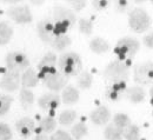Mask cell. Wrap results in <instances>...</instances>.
I'll return each mask as SVG.
<instances>
[{
  "label": "cell",
  "mask_w": 153,
  "mask_h": 140,
  "mask_svg": "<svg viewBox=\"0 0 153 140\" xmlns=\"http://www.w3.org/2000/svg\"><path fill=\"white\" fill-rule=\"evenodd\" d=\"M76 119V112L74 110H65L59 114V124L62 126H70Z\"/></svg>",
  "instance_id": "27"
},
{
  "label": "cell",
  "mask_w": 153,
  "mask_h": 140,
  "mask_svg": "<svg viewBox=\"0 0 153 140\" xmlns=\"http://www.w3.org/2000/svg\"><path fill=\"white\" fill-rule=\"evenodd\" d=\"M41 80H42L44 85L48 90H51L52 92H59V91L64 90L67 86V82H68V78L65 77L61 72H57V71L47 74Z\"/></svg>",
  "instance_id": "9"
},
{
  "label": "cell",
  "mask_w": 153,
  "mask_h": 140,
  "mask_svg": "<svg viewBox=\"0 0 153 140\" xmlns=\"http://www.w3.org/2000/svg\"><path fill=\"white\" fill-rule=\"evenodd\" d=\"M13 37V28L7 21H0V46L7 45Z\"/></svg>",
  "instance_id": "22"
},
{
  "label": "cell",
  "mask_w": 153,
  "mask_h": 140,
  "mask_svg": "<svg viewBox=\"0 0 153 140\" xmlns=\"http://www.w3.org/2000/svg\"><path fill=\"white\" fill-rule=\"evenodd\" d=\"M128 26L135 33H144L151 26V18L145 10L135 7L128 13Z\"/></svg>",
  "instance_id": "5"
},
{
  "label": "cell",
  "mask_w": 153,
  "mask_h": 140,
  "mask_svg": "<svg viewBox=\"0 0 153 140\" xmlns=\"http://www.w3.org/2000/svg\"><path fill=\"white\" fill-rule=\"evenodd\" d=\"M39 82L38 73L33 70V68H27L26 71H24L22 76H21V85L25 88H32L36 87Z\"/></svg>",
  "instance_id": "19"
},
{
  "label": "cell",
  "mask_w": 153,
  "mask_h": 140,
  "mask_svg": "<svg viewBox=\"0 0 153 140\" xmlns=\"http://www.w3.org/2000/svg\"><path fill=\"white\" fill-rule=\"evenodd\" d=\"M124 138L126 140H139L140 139V130L137 125H130L124 131Z\"/></svg>",
  "instance_id": "32"
},
{
  "label": "cell",
  "mask_w": 153,
  "mask_h": 140,
  "mask_svg": "<svg viewBox=\"0 0 153 140\" xmlns=\"http://www.w3.org/2000/svg\"><path fill=\"white\" fill-rule=\"evenodd\" d=\"M140 48V42L135 38L124 37L118 40L114 47V53L118 57V60L130 61L135 57Z\"/></svg>",
  "instance_id": "4"
},
{
  "label": "cell",
  "mask_w": 153,
  "mask_h": 140,
  "mask_svg": "<svg viewBox=\"0 0 153 140\" xmlns=\"http://www.w3.org/2000/svg\"><path fill=\"white\" fill-rule=\"evenodd\" d=\"M104 78L112 82L126 81L130 77V61L113 60L111 61L102 72Z\"/></svg>",
  "instance_id": "2"
},
{
  "label": "cell",
  "mask_w": 153,
  "mask_h": 140,
  "mask_svg": "<svg viewBox=\"0 0 153 140\" xmlns=\"http://www.w3.org/2000/svg\"><path fill=\"white\" fill-rule=\"evenodd\" d=\"M126 90V81L112 82L105 88V97L111 101H119L123 97H125Z\"/></svg>",
  "instance_id": "13"
},
{
  "label": "cell",
  "mask_w": 153,
  "mask_h": 140,
  "mask_svg": "<svg viewBox=\"0 0 153 140\" xmlns=\"http://www.w3.org/2000/svg\"><path fill=\"white\" fill-rule=\"evenodd\" d=\"M57 127V120L54 117L52 116H46L44 117L42 119L40 120L39 122V130L44 133V134H47V133H52Z\"/></svg>",
  "instance_id": "24"
},
{
  "label": "cell",
  "mask_w": 153,
  "mask_h": 140,
  "mask_svg": "<svg viewBox=\"0 0 153 140\" xmlns=\"http://www.w3.org/2000/svg\"><path fill=\"white\" fill-rule=\"evenodd\" d=\"M7 16L10 19H12L16 24L19 25L31 24L33 21V16L27 5H17L10 7L7 10Z\"/></svg>",
  "instance_id": "7"
},
{
  "label": "cell",
  "mask_w": 153,
  "mask_h": 140,
  "mask_svg": "<svg viewBox=\"0 0 153 140\" xmlns=\"http://www.w3.org/2000/svg\"><path fill=\"white\" fill-rule=\"evenodd\" d=\"M16 130L24 139H28L36 131V122L30 117H24L16 122Z\"/></svg>",
  "instance_id": "14"
},
{
  "label": "cell",
  "mask_w": 153,
  "mask_h": 140,
  "mask_svg": "<svg viewBox=\"0 0 153 140\" xmlns=\"http://www.w3.org/2000/svg\"><path fill=\"white\" fill-rule=\"evenodd\" d=\"M90 48L96 54H104V53H107L110 51L111 46H110L107 40L100 38V37H97L90 41Z\"/></svg>",
  "instance_id": "20"
},
{
  "label": "cell",
  "mask_w": 153,
  "mask_h": 140,
  "mask_svg": "<svg viewBox=\"0 0 153 140\" xmlns=\"http://www.w3.org/2000/svg\"><path fill=\"white\" fill-rule=\"evenodd\" d=\"M108 6V1L107 0H96L92 1V7L97 11H102Z\"/></svg>",
  "instance_id": "36"
},
{
  "label": "cell",
  "mask_w": 153,
  "mask_h": 140,
  "mask_svg": "<svg viewBox=\"0 0 153 140\" xmlns=\"http://www.w3.org/2000/svg\"><path fill=\"white\" fill-rule=\"evenodd\" d=\"M12 102H13V97L8 94H0V117L8 113Z\"/></svg>",
  "instance_id": "30"
},
{
  "label": "cell",
  "mask_w": 153,
  "mask_h": 140,
  "mask_svg": "<svg viewBox=\"0 0 153 140\" xmlns=\"http://www.w3.org/2000/svg\"><path fill=\"white\" fill-rule=\"evenodd\" d=\"M53 20H54V36H64L66 32L76 25V13L66 7L54 6L53 7Z\"/></svg>",
  "instance_id": "1"
},
{
  "label": "cell",
  "mask_w": 153,
  "mask_h": 140,
  "mask_svg": "<svg viewBox=\"0 0 153 140\" xmlns=\"http://www.w3.org/2000/svg\"><path fill=\"white\" fill-rule=\"evenodd\" d=\"M61 98L57 93H45L38 99L39 107L44 111H54L59 107Z\"/></svg>",
  "instance_id": "15"
},
{
  "label": "cell",
  "mask_w": 153,
  "mask_h": 140,
  "mask_svg": "<svg viewBox=\"0 0 153 140\" xmlns=\"http://www.w3.org/2000/svg\"><path fill=\"white\" fill-rule=\"evenodd\" d=\"M34 140H50V139L47 138L46 134H44V133H39L38 136H36Z\"/></svg>",
  "instance_id": "39"
},
{
  "label": "cell",
  "mask_w": 153,
  "mask_h": 140,
  "mask_svg": "<svg viewBox=\"0 0 153 140\" xmlns=\"http://www.w3.org/2000/svg\"><path fill=\"white\" fill-rule=\"evenodd\" d=\"M128 5H130L128 1H126V0H120V1L117 2V10H118L119 12H124Z\"/></svg>",
  "instance_id": "38"
},
{
  "label": "cell",
  "mask_w": 153,
  "mask_h": 140,
  "mask_svg": "<svg viewBox=\"0 0 153 140\" xmlns=\"http://www.w3.org/2000/svg\"><path fill=\"white\" fill-rule=\"evenodd\" d=\"M152 117H153V110H152Z\"/></svg>",
  "instance_id": "43"
},
{
  "label": "cell",
  "mask_w": 153,
  "mask_h": 140,
  "mask_svg": "<svg viewBox=\"0 0 153 140\" xmlns=\"http://www.w3.org/2000/svg\"><path fill=\"white\" fill-rule=\"evenodd\" d=\"M76 84L81 90H90L93 84V77L88 71H81L78 76Z\"/></svg>",
  "instance_id": "26"
},
{
  "label": "cell",
  "mask_w": 153,
  "mask_h": 140,
  "mask_svg": "<svg viewBox=\"0 0 153 140\" xmlns=\"http://www.w3.org/2000/svg\"><path fill=\"white\" fill-rule=\"evenodd\" d=\"M150 102H151V105H153V86L150 88Z\"/></svg>",
  "instance_id": "40"
},
{
  "label": "cell",
  "mask_w": 153,
  "mask_h": 140,
  "mask_svg": "<svg viewBox=\"0 0 153 140\" xmlns=\"http://www.w3.org/2000/svg\"><path fill=\"white\" fill-rule=\"evenodd\" d=\"M60 98H61V101L65 105H74L79 101L80 93L74 86L68 85L62 90V94H61Z\"/></svg>",
  "instance_id": "18"
},
{
  "label": "cell",
  "mask_w": 153,
  "mask_h": 140,
  "mask_svg": "<svg viewBox=\"0 0 153 140\" xmlns=\"http://www.w3.org/2000/svg\"><path fill=\"white\" fill-rule=\"evenodd\" d=\"M146 92L141 86H132L126 90L125 92V98L131 101L132 104H140L145 100Z\"/></svg>",
  "instance_id": "17"
},
{
  "label": "cell",
  "mask_w": 153,
  "mask_h": 140,
  "mask_svg": "<svg viewBox=\"0 0 153 140\" xmlns=\"http://www.w3.org/2000/svg\"><path fill=\"white\" fill-rule=\"evenodd\" d=\"M19 100H20V104L22 106L24 110H28L36 101V96L34 93L30 90V88H25L22 87L20 90V93H19Z\"/></svg>",
  "instance_id": "21"
},
{
  "label": "cell",
  "mask_w": 153,
  "mask_h": 140,
  "mask_svg": "<svg viewBox=\"0 0 153 140\" xmlns=\"http://www.w3.org/2000/svg\"><path fill=\"white\" fill-rule=\"evenodd\" d=\"M5 64L8 71H16L19 73L21 71H26L27 68H30L28 57L20 51L8 52L5 58Z\"/></svg>",
  "instance_id": "6"
},
{
  "label": "cell",
  "mask_w": 153,
  "mask_h": 140,
  "mask_svg": "<svg viewBox=\"0 0 153 140\" xmlns=\"http://www.w3.org/2000/svg\"><path fill=\"white\" fill-rule=\"evenodd\" d=\"M57 54L53 52H47L38 64V77L39 79L45 78L47 74L57 71L56 65H57Z\"/></svg>",
  "instance_id": "12"
},
{
  "label": "cell",
  "mask_w": 153,
  "mask_h": 140,
  "mask_svg": "<svg viewBox=\"0 0 153 140\" xmlns=\"http://www.w3.org/2000/svg\"><path fill=\"white\" fill-rule=\"evenodd\" d=\"M50 140H74L72 138V136H70L66 131H62V130H58L57 132H54Z\"/></svg>",
  "instance_id": "34"
},
{
  "label": "cell",
  "mask_w": 153,
  "mask_h": 140,
  "mask_svg": "<svg viewBox=\"0 0 153 140\" xmlns=\"http://www.w3.org/2000/svg\"><path fill=\"white\" fill-rule=\"evenodd\" d=\"M151 4H152V5H153V0H152V1H151Z\"/></svg>",
  "instance_id": "42"
},
{
  "label": "cell",
  "mask_w": 153,
  "mask_h": 140,
  "mask_svg": "<svg viewBox=\"0 0 153 140\" xmlns=\"http://www.w3.org/2000/svg\"><path fill=\"white\" fill-rule=\"evenodd\" d=\"M93 28H94V25H93L92 20L86 19V18H81L79 20V31H80L81 34L91 36L92 32H93Z\"/></svg>",
  "instance_id": "31"
},
{
  "label": "cell",
  "mask_w": 153,
  "mask_h": 140,
  "mask_svg": "<svg viewBox=\"0 0 153 140\" xmlns=\"http://www.w3.org/2000/svg\"><path fill=\"white\" fill-rule=\"evenodd\" d=\"M104 137L107 140H123L124 138V131L115 127L113 124L107 125L104 130Z\"/></svg>",
  "instance_id": "25"
},
{
  "label": "cell",
  "mask_w": 153,
  "mask_h": 140,
  "mask_svg": "<svg viewBox=\"0 0 153 140\" xmlns=\"http://www.w3.org/2000/svg\"><path fill=\"white\" fill-rule=\"evenodd\" d=\"M68 4H70V6L73 8L72 11L74 12H79V11H81L82 8H85L86 7V1H84V0H72V1H68Z\"/></svg>",
  "instance_id": "35"
},
{
  "label": "cell",
  "mask_w": 153,
  "mask_h": 140,
  "mask_svg": "<svg viewBox=\"0 0 153 140\" xmlns=\"http://www.w3.org/2000/svg\"><path fill=\"white\" fill-rule=\"evenodd\" d=\"M37 33L40 40L46 44V45H51L52 40L54 39V24L50 18H45V19L40 20L37 25Z\"/></svg>",
  "instance_id": "11"
},
{
  "label": "cell",
  "mask_w": 153,
  "mask_h": 140,
  "mask_svg": "<svg viewBox=\"0 0 153 140\" xmlns=\"http://www.w3.org/2000/svg\"><path fill=\"white\" fill-rule=\"evenodd\" d=\"M113 125H114L115 127L125 131L131 125V119L125 113H117L113 117Z\"/></svg>",
  "instance_id": "29"
},
{
  "label": "cell",
  "mask_w": 153,
  "mask_h": 140,
  "mask_svg": "<svg viewBox=\"0 0 153 140\" xmlns=\"http://www.w3.org/2000/svg\"><path fill=\"white\" fill-rule=\"evenodd\" d=\"M143 42L147 48H153V32H150L149 34H146L143 39Z\"/></svg>",
  "instance_id": "37"
},
{
  "label": "cell",
  "mask_w": 153,
  "mask_h": 140,
  "mask_svg": "<svg viewBox=\"0 0 153 140\" xmlns=\"http://www.w3.org/2000/svg\"><path fill=\"white\" fill-rule=\"evenodd\" d=\"M71 44H72V39L67 34H64V36L54 37V39L52 40V42H51V46H52V48L54 51L61 52V51L66 50L67 47H70Z\"/></svg>",
  "instance_id": "23"
},
{
  "label": "cell",
  "mask_w": 153,
  "mask_h": 140,
  "mask_svg": "<svg viewBox=\"0 0 153 140\" xmlns=\"http://www.w3.org/2000/svg\"><path fill=\"white\" fill-rule=\"evenodd\" d=\"M42 2H44V1H32L33 5H41Z\"/></svg>",
  "instance_id": "41"
},
{
  "label": "cell",
  "mask_w": 153,
  "mask_h": 140,
  "mask_svg": "<svg viewBox=\"0 0 153 140\" xmlns=\"http://www.w3.org/2000/svg\"><path fill=\"white\" fill-rule=\"evenodd\" d=\"M58 66L60 68V72L67 78L79 76V73L82 71L81 58L76 52H66L61 54L58 59Z\"/></svg>",
  "instance_id": "3"
},
{
  "label": "cell",
  "mask_w": 153,
  "mask_h": 140,
  "mask_svg": "<svg viewBox=\"0 0 153 140\" xmlns=\"http://www.w3.org/2000/svg\"><path fill=\"white\" fill-rule=\"evenodd\" d=\"M88 133V128L84 122H76L71 128V136L74 140H81Z\"/></svg>",
  "instance_id": "28"
},
{
  "label": "cell",
  "mask_w": 153,
  "mask_h": 140,
  "mask_svg": "<svg viewBox=\"0 0 153 140\" xmlns=\"http://www.w3.org/2000/svg\"><path fill=\"white\" fill-rule=\"evenodd\" d=\"M133 79L139 85H150L153 81L152 61H145L137 65L133 70Z\"/></svg>",
  "instance_id": "8"
},
{
  "label": "cell",
  "mask_w": 153,
  "mask_h": 140,
  "mask_svg": "<svg viewBox=\"0 0 153 140\" xmlns=\"http://www.w3.org/2000/svg\"><path fill=\"white\" fill-rule=\"evenodd\" d=\"M21 85V74L16 71H6L1 79H0V87L5 92H16Z\"/></svg>",
  "instance_id": "10"
},
{
  "label": "cell",
  "mask_w": 153,
  "mask_h": 140,
  "mask_svg": "<svg viewBox=\"0 0 153 140\" xmlns=\"http://www.w3.org/2000/svg\"><path fill=\"white\" fill-rule=\"evenodd\" d=\"M12 136L13 134L10 126L5 122H0V140H11Z\"/></svg>",
  "instance_id": "33"
},
{
  "label": "cell",
  "mask_w": 153,
  "mask_h": 140,
  "mask_svg": "<svg viewBox=\"0 0 153 140\" xmlns=\"http://www.w3.org/2000/svg\"><path fill=\"white\" fill-rule=\"evenodd\" d=\"M90 119L97 126H104L111 119V111L106 106H99L91 112Z\"/></svg>",
  "instance_id": "16"
}]
</instances>
